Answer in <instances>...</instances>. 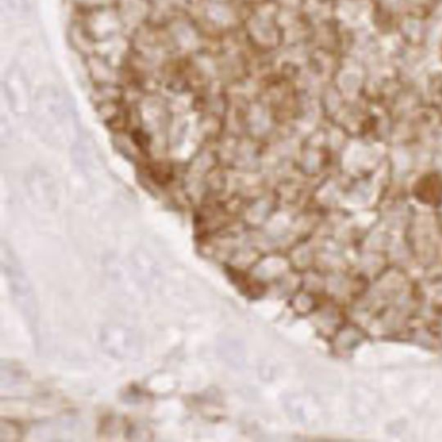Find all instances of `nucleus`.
Masks as SVG:
<instances>
[{"instance_id": "1", "label": "nucleus", "mask_w": 442, "mask_h": 442, "mask_svg": "<svg viewBox=\"0 0 442 442\" xmlns=\"http://www.w3.org/2000/svg\"><path fill=\"white\" fill-rule=\"evenodd\" d=\"M138 429L132 421L128 420V418L110 416L103 421L101 429V435L106 436H143L141 432H138Z\"/></svg>"}]
</instances>
